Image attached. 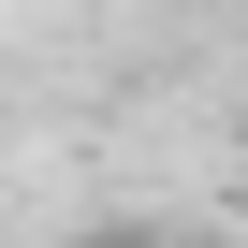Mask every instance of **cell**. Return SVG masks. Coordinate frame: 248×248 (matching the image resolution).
Here are the masks:
<instances>
[{
    "mask_svg": "<svg viewBox=\"0 0 248 248\" xmlns=\"http://www.w3.org/2000/svg\"><path fill=\"white\" fill-rule=\"evenodd\" d=\"M88 248H161V233H88Z\"/></svg>",
    "mask_w": 248,
    "mask_h": 248,
    "instance_id": "6da1fadb",
    "label": "cell"
},
{
    "mask_svg": "<svg viewBox=\"0 0 248 248\" xmlns=\"http://www.w3.org/2000/svg\"><path fill=\"white\" fill-rule=\"evenodd\" d=\"M233 204H248V175H233Z\"/></svg>",
    "mask_w": 248,
    "mask_h": 248,
    "instance_id": "7a4b0ae2",
    "label": "cell"
}]
</instances>
